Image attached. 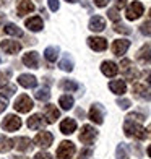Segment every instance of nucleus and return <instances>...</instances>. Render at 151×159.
<instances>
[{"instance_id":"obj_1","label":"nucleus","mask_w":151,"mask_h":159,"mask_svg":"<svg viewBox=\"0 0 151 159\" xmlns=\"http://www.w3.org/2000/svg\"><path fill=\"white\" fill-rule=\"evenodd\" d=\"M124 132H125L127 136H130V138H136V140L146 138V132H145V128L141 127V122L133 120V119H125Z\"/></svg>"},{"instance_id":"obj_2","label":"nucleus","mask_w":151,"mask_h":159,"mask_svg":"<svg viewBox=\"0 0 151 159\" xmlns=\"http://www.w3.org/2000/svg\"><path fill=\"white\" fill-rule=\"evenodd\" d=\"M75 151V144L71 141H62L57 148V159H71Z\"/></svg>"},{"instance_id":"obj_3","label":"nucleus","mask_w":151,"mask_h":159,"mask_svg":"<svg viewBox=\"0 0 151 159\" xmlns=\"http://www.w3.org/2000/svg\"><path fill=\"white\" fill-rule=\"evenodd\" d=\"M143 11H145V7H143L141 2H132L130 5L127 7L125 16H127V20L135 21V20H138L143 15Z\"/></svg>"},{"instance_id":"obj_4","label":"nucleus","mask_w":151,"mask_h":159,"mask_svg":"<svg viewBox=\"0 0 151 159\" xmlns=\"http://www.w3.org/2000/svg\"><path fill=\"white\" fill-rule=\"evenodd\" d=\"M120 71L124 73V76L127 78V80H130V81H133V80H136L138 78V70H136L135 67H133V63L128 60V59H124L120 62Z\"/></svg>"},{"instance_id":"obj_5","label":"nucleus","mask_w":151,"mask_h":159,"mask_svg":"<svg viewBox=\"0 0 151 159\" xmlns=\"http://www.w3.org/2000/svg\"><path fill=\"white\" fill-rule=\"evenodd\" d=\"M13 107H15V111H16V112H20V114H26V112H30V111L33 109V101H31L30 96L21 94V96L15 101Z\"/></svg>"},{"instance_id":"obj_6","label":"nucleus","mask_w":151,"mask_h":159,"mask_svg":"<svg viewBox=\"0 0 151 159\" xmlns=\"http://www.w3.org/2000/svg\"><path fill=\"white\" fill-rule=\"evenodd\" d=\"M98 136V130L93 128L91 125H83L81 127V132H80V141L85 144H91L93 141L96 140Z\"/></svg>"},{"instance_id":"obj_7","label":"nucleus","mask_w":151,"mask_h":159,"mask_svg":"<svg viewBox=\"0 0 151 159\" xmlns=\"http://www.w3.org/2000/svg\"><path fill=\"white\" fill-rule=\"evenodd\" d=\"M20 127H21V119L18 115H13V114L7 115L2 122V128L7 130V132H16Z\"/></svg>"},{"instance_id":"obj_8","label":"nucleus","mask_w":151,"mask_h":159,"mask_svg":"<svg viewBox=\"0 0 151 159\" xmlns=\"http://www.w3.org/2000/svg\"><path fill=\"white\" fill-rule=\"evenodd\" d=\"M104 114H106V111H104L103 106H101V104H93L91 109H89L88 117H89L91 122H94V124L101 125L104 122Z\"/></svg>"},{"instance_id":"obj_9","label":"nucleus","mask_w":151,"mask_h":159,"mask_svg":"<svg viewBox=\"0 0 151 159\" xmlns=\"http://www.w3.org/2000/svg\"><path fill=\"white\" fill-rule=\"evenodd\" d=\"M0 49L3 50L5 54H10V55H15L21 50V44L18 41H11V39H5L0 42Z\"/></svg>"},{"instance_id":"obj_10","label":"nucleus","mask_w":151,"mask_h":159,"mask_svg":"<svg viewBox=\"0 0 151 159\" xmlns=\"http://www.w3.org/2000/svg\"><path fill=\"white\" fill-rule=\"evenodd\" d=\"M54 141V135L50 132H39L34 136V143L38 144L39 148H49Z\"/></svg>"},{"instance_id":"obj_11","label":"nucleus","mask_w":151,"mask_h":159,"mask_svg":"<svg viewBox=\"0 0 151 159\" xmlns=\"http://www.w3.org/2000/svg\"><path fill=\"white\" fill-rule=\"evenodd\" d=\"M128 47H130V41L128 39H117V41L112 42V52H114V55H117V57L124 55Z\"/></svg>"},{"instance_id":"obj_12","label":"nucleus","mask_w":151,"mask_h":159,"mask_svg":"<svg viewBox=\"0 0 151 159\" xmlns=\"http://www.w3.org/2000/svg\"><path fill=\"white\" fill-rule=\"evenodd\" d=\"M88 46L96 50V52H103V50L107 49V41L104 38H98V36H93V38H88Z\"/></svg>"},{"instance_id":"obj_13","label":"nucleus","mask_w":151,"mask_h":159,"mask_svg":"<svg viewBox=\"0 0 151 159\" xmlns=\"http://www.w3.org/2000/svg\"><path fill=\"white\" fill-rule=\"evenodd\" d=\"M101 71H103L106 76L112 78V76H116L119 73V65L116 62H112V60H106V62H103V65H101Z\"/></svg>"},{"instance_id":"obj_14","label":"nucleus","mask_w":151,"mask_h":159,"mask_svg":"<svg viewBox=\"0 0 151 159\" xmlns=\"http://www.w3.org/2000/svg\"><path fill=\"white\" fill-rule=\"evenodd\" d=\"M34 3L31 2V0H18L16 3V11H18V16H25L28 15V13L34 11Z\"/></svg>"},{"instance_id":"obj_15","label":"nucleus","mask_w":151,"mask_h":159,"mask_svg":"<svg viewBox=\"0 0 151 159\" xmlns=\"http://www.w3.org/2000/svg\"><path fill=\"white\" fill-rule=\"evenodd\" d=\"M44 115H46L47 124H55V120L60 117V112H59V109H57L54 104H47L44 107Z\"/></svg>"},{"instance_id":"obj_16","label":"nucleus","mask_w":151,"mask_h":159,"mask_svg":"<svg viewBox=\"0 0 151 159\" xmlns=\"http://www.w3.org/2000/svg\"><path fill=\"white\" fill-rule=\"evenodd\" d=\"M13 144H15L16 149L21 151V153H28V151L33 149L31 140L26 138V136H18V138H15V140H13Z\"/></svg>"},{"instance_id":"obj_17","label":"nucleus","mask_w":151,"mask_h":159,"mask_svg":"<svg viewBox=\"0 0 151 159\" xmlns=\"http://www.w3.org/2000/svg\"><path fill=\"white\" fill-rule=\"evenodd\" d=\"M25 26H26L30 31L38 33V31H41L42 28H44V23H42V18H39V16H31V18H28V20L25 21Z\"/></svg>"},{"instance_id":"obj_18","label":"nucleus","mask_w":151,"mask_h":159,"mask_svg":"<svg viewBox=\"0 0 151 159\" xmlns=\"http://www.w3.org/2000/svg\"><path fill=\"white\" fill-rule=\"evenodd\" d=\"M89 30L91 31H94V33H101L106 28V20L103 16H99V15H94V16H91L89 20Z\"/></svg>"},{"instance_id":"obj_19","label":"nucleus","mask_w":151,"mask_h":159,"mask_svg":"<svg viewBox=\"0 0 151 159\" xmlns=\"http://www.w3.org/2000/svg\"><path fill=\"white\" fill-rule=\"evenodd\" d=\"M133 94L140 99H145V101H151V91L146 88L145 84L141 83H136L133 84Z\"/></svg>"},{"instance_id":"obj_20","label":"nucleus","mask_w":151,"mask_h":159,"mask_svg":"<svg viewBox=\"0 0 151 159\" xmlns=\"http://www.w3.org/2000/svg\"><path fill=\"white\" fill-rule=\"evenodd\" d=\"M18 83L23 86V88H36V86H38V78H36L34 75L25 73V75L18 76Z\"/></svg>"},{"instance_id":"obj_21","label":"nucleus","mask_w":151,"mask_h":159,"mask_svg":"<svg viewBox=\"0 0 151 159\" xmlns=\"http://www.w3.org/2000/svg\"><path fill=\"white\" fill-rule=\"evenodd\" d=\"M23 63L26 65V67H30V68H38L39 67V55L38 52H26L23 55Z\"/></svg>"},{"instance_id":"obj_22","label":"nucleus","mask_w":151,"mask_h":159,"mask_svg":"<svg viewBox=\"0 0 151 159\" xmlns=\"http://www.w3.org/2000/svg\"><path fill=\"white\" fill-rule=\"evenodd\" d=\"M136 60H138L141 65H149L151 63V47L143 46L138 50V54H136Z\"/></svg>"},{"instance_id":"obj_23","label":"nucleus","mask_w":151,"mask_h":159,"mask_svg":"<svg viewBox=\"0 0 151 159\" xmlns=\"http://www.w3.org/2000/svg\"><path fill=\"white\" fill-rule=\"evenodd\" d=\"M109 89L114 93V94L122 96V94L127 91V84H125L124 80H114V81L109 83Z\"/></svg>"},{"instance_id":"obj_24","label":"nucleus","mask_w":151,"mask_h":159,"mask_svg":"<svg viewBox=\"0 0 151 159\" xmlns=\"http://www.w3.org/2000/svg\"><path fill=\"white\" fill-rule=\"evenodd\" d=\"M76 130V122L73 119H63V122L60 124V132L63 135H71Z\"/></svg>"},{"instance_id":"obj_25","label":"nucleus","mask_w":151,"mask_h":159,"mask_svg":"<svg viewBox=\"0 0 151 159\" xmlns=\"http://www.w3.org/2000/svg\"><path fill=\"white\" fill-rule=\"evenodd\" d=\"M59 67H60V70H63V71H68V73H70L71 70H73L75 63H73V59H71V55H70V54H65V55H63V59L60 60Z\"/></svg>"},{"instance_id":"obj_26","label":"nucleus","mask_w":151,"mask_h":159,"mask_svg":"<svg viewBox=\"0 0 151 159\" xmlns=\"http://www.w3.org/2000/svg\"><path fill=\"white\" fill-rule=\"evenodd\" d=\"M3 31H5V34H8V36H15V38H23V36H25V33L21 31L16 25H13V23L5 25Z\"/></svg>"},{"instance_id":"obj_27","label":"nucleus","mask_w":151,"mask_h":159,"mask_svg":"<svg viewBox=\"0 0 151 159\" xmlns=\"http://www.w3.org/2000/svg\"><path fill=\"white\" fill-rule=\"evenodd\" d=\"M44 124H46V122L42 120V117H41L39 114H34V115H31V117L28 119V127L33 128V130H36V128H41Z\"/></svg>"},{"instance_id":"obj_28","label":"nucleus","mask_w":151,"mask_h":159,"mask_svg":"<svg viewBox=\"0 0 151 159\" xmlns=\"http://www.w3.org/2000/svg\"><path fill=\"white\" fill-rule=\"evenodd\" d=\"M57 55H59V47L57 46H50V47H47L46 50H44V57H46V60L47 62H55V59H57Z\"/></svg>"},{"instance_id":"obj_29","label":"nucleus","mask_w":151,"mask_h":159,"mask_svg":"<svg viewBox=\"0 0 151 159\" xmlns=\"http://www.w3.org/2000/svg\"><path fill=\"white\" fill-rule=\"evenodd\" d=\"M60 88L63 91L71 93V91H76L78 89V83L73 81V80H62V81H60Z\"/></svg>"},{"instance_id":"obj_30","label":"nucleus","mask_w":151,"mask_h":159,"mask_svg":"<svg viewBox=\"0 0 151 159\" xmlns=\"http://www.w3.org/2000/svg\"><path fill=\"white\" fill-rule=\"evenodd\" d=\"M59 102H60V107L63 111H70L71 106H73V98H71L70 94H63V96H60Z\"/></svg>"},{"instance_id":"obj_31","label":"nucleus","mask_w":151,"mask_h":159,"mask_svg":"<svg viewBox=\"0 0 151 159\" xmlns=\"http://www.w3.org/2000/svg\"><path fill=\"white\" fill-rule=\"evenodd\" d=\"M13 146V141L8 140L7 136L0 135V153H7V151H10Z\"/></svg>"},{"instance_id":"obj_32","label":"nucleus","mask_w":151,"mask_h":159,"mask_svg":"<svg viewBox=\"0 0 151 159\" xmlns=\"http://www.w3.org/2000/svg\"><path fill=\"white\" fill-rule=\"evenodd\" d=\"M116 157L117 159H128V148L125 143H120L116 149Z\"/></svg>"},{"instance_id":"obj_33","label":"nucleus","mask_w":151,"mask_h":159,"mask_svg":"<svg viewBox=\"0 0 151 159\" xmlns=\"http://www.w3.org/2000/svg\"><path fill=\"white\" fill-rule=\"evenodd\" d=\"M34 96H36V99H38V101H47L50 98V89L47 88V86H44V88H41V89L36 91Z\"/></svg>"},{"instance_id":"obj_34","label":"nucleus","mask_w":151,"mask_h":159,"mask_svg":"<svg viewBox=\"0 0 151 159\" xmlns=\"http://www.w3.org/2000/svg\"><path fill=\"white\" fill-rule=\"evenodd\" d=\"M107 16H109V20H112L114 23H119V21H120V15H119L117 8H109V10H107Z\"/></svg>"},{"instance_id":"obj_35","label":"nucleus","mask_w":151,"mask_h":159,"mask_svg":"<svg viewBox=\"0 0 151 159\" xmlns=\"http://www.w3.org/2000/svg\"><path fill=\"white\" fill-rule=\"evenodd\" d=\"M114 30H116L117 33H122V34H130L132 33L130 28L125 26V25H122V23H114Z\"/></svg>"},{"instance_id":"obj_36","label":"nucleus","mask_w":151,"mask_h":159,"mask_svg":"<svg viewBox=\"0 0 151 159\" xmlns=\"http://www.w3.org/2000/svg\"><path fill=\"white\" fill-rule=\"evenodd\" d=\"M140 33L143 36H151V20L145 21V23L140 26Z\"/></svg>"},{"instance_id":"obj_37","label":"nucleus","mask_w":151,"mask_h":159,"mask_svg":"<svg viewBox=\"0 0 151 159\" xmlns=\"http://www.w3.org/2000/svg\"><path fill=\"white\" fill-rule=\"evenodd\" d=\"M8 76H10V71H0V88H5V86H8Z\"/></svg>"},{"instance_id":"obj_38","label":"nucleus","mask_w":151,"mask_h":159,"mask_svg":"<svg viewBox=\"0 0 151 159\" xmlns=\"http://www.w3.org/2000/svg\"><path fill=\"white\" fill-rule=\"evenodd\" d=\"M7 106H8V99H7L5 94H0V114L7 109Z\"/></svg>"},{"instance_id":"obj_39","label":"nucleus","mask_w":151,"mask_h":159,"mask_svg":"<svg viewBox=\"0 0 151 159\" xmlns=\"http://www.w3.org/2000/svg\"><path fill=\"white\" fill-rule=\"evenodd\" d=\"M117 106L120 107V109H128V107L132 106V102L128 99H119L117 101Z\"/></svg>"},{"instance_id":"obj_40","label":"nucleus","mask_w":151,"mask_h":159,"mask_svg":"<svg viewBox=\"0 0 151 159\" xmlns=\"http://www.w3.org/2000/svg\"><path fill=\"white\" fill-rule=\"evenodd\" d=\"M47 5H49L50 11H57V10H59V0H47Z\"/></svg>"},{"instance_id":"obj_41","label":"nucleus","mask_w":151,"mask_h":159,"mask_svg":"<svg viewBox=\"0 0 151 159\" xmlns=\"http://www.w3.org/2000/svg\"><path fill=\"white\" fill-rule=\"evenodd\" d=\"M93 154V149L91 148H85L83 151H80V159H88Z\"/></svg>"},{"instance_id":"obj_42","label":"nucleus","mask_w":151,"mask_h":159,"mask_svg":"<svg viewBox=\"0 0 151 159\" xmlns=\"http://www.w3.org/2000/svg\"><path fill=\"white\" fill-rule=\"evenodd\" d=\"M127 119H133V120H138V122H143V120H145V119H143V115H140V114H128Z\"/></svg>"},{"instance_id":"obj_43","label":"nucleus","mask_w":151,"mask_h":159,"mask_svg":"<svg viewBox=\"0 0 151 159\" xmlns=\"http://www.w3.org/2000/svg\"><path fill=\"white\" fill-rule=\"evenodd\" d=\"M34 159H52V156H50L49 153H38L34 156Z\"/></svg>"},{"instance_id":"obj_44","label":"nucleus","mask_w":151,"mask_h":159,"mask_svg":"<svg viewBox=\"0 0 151 159\" xmlns=\"http://www.w3.org/2000/svg\"><path fill=\"white\" fill-rule=\"evenodd\" d=\"M96 7H99V8H103V7H106L107 3H109V0H94Z\"/></svg>"},{"instance_id":"obj_45","label":"nucleus","mask_w":151,"mask_h":159,"mask_svg":"<svg viewBox=\"0 0 151 159\" xmlns=\"http://www.w3.org/2000/svg\"><path fill=\"white\" fill-rule=\"evenodd\" d=\"M116 5H117V8H124L127 5V0H116Z\"/></svg>"},{"instance_id":"obj_46","label":"nucleus","mask_w":151,"mask_h":159,"mask_svg":"<svg viewBox=\"0 0 151 159\" xmlns=\"http://www.w3.org/2000/svg\"><path fill=\"white\" fill-rule=\"evenodd\" d=\"M145 132H146V136H148V138H151V125H148V128L145 130Z\"/></svg>"},{"instance_id":"obj_47","label":"nucleus","mask_w":151,"mask_h":159,"mask_svg":"<svg viewBox=\"0 0 151 159\" xmlns=\"http://www.w3.org/2000/svg\"><path fill=\"white\" fill-rule=\"evenodd\" d=\"M3 23H5V15L0 11V25H3Z\"/></svg>"},{"instance_id":"obj_48","label":"nucleus","mask_w":151,"mask_h":159,"mask_svg":"<svg viewBox=\"0 0 151 159\" xmlns=\"http://www.w3.org/2000/svg\"><path fill=\"white\" fill-rule=\"evenodd\" d=\"M146 81H148V84L151 86V71H149V73H148V78H146Z\"/></svg>"},{"instance_id":"obj_49","label":"nucleus","mask_w":151,"mask_h":159,"mask_svg":"<svg viewBox=\"0 0 151 159\" xmlns=\"http://www.w3.org/2000/svg\"><path fill=\"white\" fill-rule=\"evenodd\" d=\"M65 2H68V3H75V2H78V0H65Z\"/></svg>"},{"instance_id":"obj_50","label":"nucleus","mask_w":151,"mask_h":159,"mask_svg":"<svg viewBox=\"0 0 151 159\" xmlns=\"http://www.w3.org/2000/svg\"><path fill=\"white\" fill-rule=\"evenodd\" d=\"M148 154H149V157H151V144H149V148H148Z\"/></svg>"},{"instance_id":"obj_51","label":"nucleus","mask_w":151,"mask_h":159,"mask_svg":"<svg viewBox=\"0 0 151 159\" xmlns=\"http://www.w3.org/2000/svg\"><path fill=\"white\" fill-rule=\"evenodd\" d=\"M149 16H151V8H149Z\"/></svg>"},{"instance_id":"obj_52","label":"nucleus","mask_w":151,"mask_h":159,"mask_svg":"<svg viewBox=\"0 0 151 159\" xmlns=\"http://www.w3.org/2000/svg\"><path fill=\"white\" fill-rule=\"evenodd\" d=\"M38 2H41V0H38Z\"/></svg>"},{"instance_id":"obj_53","label":"nucleus","mask_w":151,"mask_h":159,"mask_svg":"<svg viewBox=\"0 0 151 159\" xmlns=\"http://www.w3.org/2000/svg\"><path fill=\"white\" fill-rule=\"evenodd\" d=\"M0 62H2V59H0Z\"/></svg>"}]
</instances>
